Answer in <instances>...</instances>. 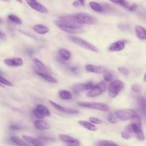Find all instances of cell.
Wrapping results in <instances>:
<instances>
[{"mask_svg": "<svg viewBox=\"0 0 146 146\" xmlns=\"http://www.w3.org/2000/svg\"><path fill=\"white\" fill-rule=\"evenodd\" d=\"M56 26L63 31L71 34L83 33V25L79 23L74 15H66L60 17L58 20L55 21Z\"/></svg>", "mask_w": 146, "mask_h": 146, "instance_id": "cell-1", "label": "cell"}, {"mask_svg": "<svg viewBox=\"0 0 146 146\" xmlns=\"http://www.w3.org/2000/svg\"><path fill=\"white\" fill-rule=\"evenodd\" d=\"M125 130L130 133H135L137 138L140 140L143 141L145 139V136L141 129V120L137 115L132 119L131 123L125 127Z\"/></svg>", "mask_w": 146, "mask_h": 146, "instance_id": "cell-2", "label": "cell"}, {"mask_svg": "<svg viewBox=\"0 0 146 146\" xmlns=\"http://www.w3.org/2000/svg\"><path fill=\"white\" fill-rule=\"evenodd\" d=\"M124 84L120 80L112 81L108 87V93L110 98H116L120 92L124 88Z\"/></svg>", "mask_w": 146, "mask_h": 146, "instance_id": "cell-3", "label": "cell"}, {"mask_svg": "<svg viewBox=\"0 0 146 146\" xmlns=\"http://www.w3.org/2000/svg\"><path fill=\"white\" fill-rule=\"evenodd\" d=\"M70 39L74 43H75V44L79 45V46L86 48L88 50L95 52H99V49L95 46L94 44H92V43L88 42V41L77 37V36H70Z\"/></svg>", "mask_w": 146, "mask_h": 146, "instance_id": "cell-4", "label": "cell"}, {"mask_svg": "<svg viewBox=\"0 0 146 146\" xmlns=\"http://www.w3.org/2000/svg\"><path fill=\"white\" fill-rule=\"evenodd\" d=\"M74 16L78 21L83 25H94L98 21L97 19L95 17L87 13H79L75 14Z\"/></svg>", "mask_w": 146, "mask_h": 146, "instance_id": "cell-5", "label": "cell"}, {"mask_svg": "<svg viewBox=\"0 0 146 146\" xmlns=\"http://www.w3.org/2000/svg\"><path fill=\"white\" fill-rule=\"evenodd\" d=\"M115 113L117 118L124 121L131 120L137 115L136 112L132 109L118 110L115 112Z\"/></svg>", "mask_w": 146, "mask_h": 146, "instance_id": "cell-6", "label": "cell"}, {"mask_svg": "<svg viewBox=\"0 0 146 146\" xmlns=\"http://www.w3.org/2000/svg\"><path fill=\"white\" fill-rule=\"evenodd\" d=\"M107 88L106 83L104 82H101L95 86L86 93V96L90 98L96 97L101 95Z\"/></svg>", "mask_w": 146, "mask_h": 146, "instance_id": "cell-7", "label": "cell"}, {"mask_svg": "<svg viewBox=\"0 0 146 146\" xmlns=\"http://www.w3.org/2000/svg\"><path fill=\"white\" fill-rule=\"evenodd\" d=\"M78 105L82 107L95 109L102 111H108L110 110V107L103 103L96 102H79Z\"/></svg>", "mask_w": 146, "mask_h": 146, "instance_id": "cell-8", "label": "cell"}, {"mask_svg": "<svg viewBox=\"0 0 146 146\" xmlns=\"http://www.w3.org/2000/svg\"><path fill=\"white\" fill-rule=\"evenodd\" d=\"M27 3L34 10L41 13H47L48 9L43 6L42 4L39 3L36 0H26Z\"/></svg>", "mask_w": 146, "mask_h": 146, "instance_id": "cell-9", "label": "cell"}, {"mask_svg": "<svg viewBox=\"0 0 146 146\" xmlns=\"http://www.w3.org/2000/svg\"><path fill=\"white\" fill-rule=\"evenodd\" d=\"M59 137L62 141L70 145H79L80 144L78 140L68 135L60 134Z\"/></svg>", "mask_w": 146, "mask_h": 146, "instance_id": "cell-10", "label": "cell"}, {"mask_svg": "<svg viewBox=\"0 0 146 146\" xmlns=\"http://www.w3.org/2000/svg\"><path fill=\"white\" fill-rule=\"evenodd\" d=\"M49 103L53 106L56 109H57L58 110H59V111L63 112H65L67 113H69V114H76L78 113H79V111L76 110H74V109H70V108H66L64 107L61 106L60 105L52 102V100H49Z\"/></svg>", "mask_w": 146, "mask_h": 146, "instance_id": "cell-11", "label": "cell"}, {"mask_svg": "<svg viewBox=\"0 0 146 146\" xmlns=\"http://www.w3.org/2000/svg\"><path fill=\"white\" fill-rule=\"evenodd\" d=\"M4 62L7 66L11 67H20L23 64V61L21 58H13L5 59Z\"/></svg>", "mask_w": 146, "mask_h": 146, "instance_id": "cell-12", "label": "cell"}, {"mask_svg": "<svg viewBox=\"0 0 146 146\" xmlns=\"http://www.w3.org/2000/svg\"><path fill=\"white\" fill-rule=\"evenodd\" d=\"M125 42L123 40H117L112 43L109 47V50L111 51H120L125 48Z\"/></svg>", "mask_w": 146, "mask_h": 146, "instance_id": "cell-13", "label": "cell"}, {"mask_svg": "<svg viewBox=\"0 0 146 146\" xmlns=\"http://www.w3.org/2000/svg\"><path fill=\"white\" fill-rule=\"evenodd\" d=\"M85 68L88 72L96 74H103L105 71H106V69L102 66H97L90 64H86Z\"/></svg>", "mask_w": 146, "mask_h": 146, "instance_id": "cell-14", "label": "cell"}, {"mask_svg": "<svg viewBox=\"0 0 146 146\" xmlns=\"http://www.w3.org/2000/svg\"><path fill=\"white\" fill-rule=\"evenodd\" d=\"M138 108L140 113L146 117V98L143 96H140L137 99Z\"/></svg>", "mask_w": 146, "mask_h": 146, "instance_id": "cell-15", "label": "cell"}, {"mask_svg": "<svg viewBox=\"0 0 146 146\" xmlns=\"http://www.w3.org/2000/svg\"><path fill=\"white\" fill-rule=\"evenodd\" d=\"M35 127L40 131H46L50 129V125L46 121L42 120H36L34 121Z\"/></svg>", "mask_w": 146, "mask_h": 146, "instance_id": "cell-16", "label": "cell"}, {"mask_svg": "<svg viewBox=\"0 0 146 146\" xmlns=\"http://www.w3.org/2000/svg\"><path fill=\"white\" fill-rule=\"evenodd\" d=\"M136 36L141 40H146V29L141 26L137 25L135 27Z\"/></svg>", "mask_w": 146, "mask_h": 146, "instance_id": "cell-17", "label": "cell"}, {"mask_svg": "<svg viewBox=\"0 0 146 146\" xmlns=\"http://www.w3.org/2000/svg\"><path fill=\"white\" fill-rule=\"evenodd\" d=\"M23 139L27 143H29L31 145H35V146H40V145H43V144L42 143V142L38 140V139H36L34 137H33L31 136H27V135H23L22 136Z\"/></svg>", "mask_w": 146, "mask_h": 146, "instance_id": "cell-18", "label": "cell"}, {"mask_svg": "<svg viewBox=\"0 0 146 146\" xmlns=\"http://www.w3.org/2000/svg\"><path fill=\"white\" fill-rule=\"evenodd\" d=\"M33 30L36 33L39 34H42V35L47 33L50 30L48 27L40 24H37L34 25L33 27Z\"/></svg>", "mask_w": 146, "mask_h": 146, "instance_id": "cell-19", "label": "cell"}, {"mask_svg": "<svg viewBox=\"0 0 146 146\" xmlns=\"http://www.w3.org/2000/svg\"><path fill=\"white\" fill-rule=\"evenodd\" d=\"M78 123L80 125H81L82 126H83V127H84L85 128L89 131H96L98 130L97 127L95 126L94 124H92V123H91V121L89 122L86 120H79Z\"/></svg>", "mask_w": 146, "mask_h": 146, "instance_id": "cell-20", "label": "cell"}, {"mask_svg": "<svg viewBox=\"0 0 146 146\" xmlns=\"http://www.w3.org/2000/svg\"><path fill=\"white\" fill-rule=\"evenodd\" d=\"M73 92L75 94L78 95L80 94V92L87 90L86 83H77L74 85L72 88Z\"/></svg>", "mask_w": 146, "mask_h": 146, "instance_id": "cell-21", "label": "cell"}, {"mask_svg": "<svg viewBox=\"0 0 146 146\" xmlns=\"http://www.w3.org/2000/svg\"><path fill=\"white\" fill-rule=\"evenodd\" d=\"M36 73L39 76H40L42 78H43V79H44L45 80H46L50 83H57V80L54 78L52 77L51 76H50L48 74H44V73H43L41 72H39V71H36Z\"/></svg>", "mask_w": 146, "mask_h": 146, "instance_id": "cell-22", "label": "cell"}, {"mask_svg": "<svg viewBox=\"0 0 146 146\" xmlns=\"http://www.w3.org/2000/svg\"><path fill=\"white\" fill-rule=\"evenodd\" d=\"M59 54L60 55V57L64 60H68L71 58V53L70 52L64 48H61L58 51Z\"/></svg>", "mask_w": 146, "mask_h": 146, "instance_id": "cell-23", "label": "cell"}, {"mask_svg": "<svg viewBox=\"0 0 146 146\" xmlns=\"http://www.w3.org/2000/svg\"><path fill=\"white\" fill-rule=\"evenodd\" d=\"M37 110H38L39 112H40L44 116H50V112L48 110V109L44 106L42 104H38L36 105V107L35 108Z\"/></svg>", "mask_w": 146, "mask_h": 146, "instance_id": "cell-24", "label": "cell"}, {"mask_svg": "<svg viewBox=\"0 0 146 146\" xmlns=\"http://www.w3.org/2000/svg\"><path fill=\"white\" fill-rule=\"evenodd\" d=\"M89 6L93 10L96 12H102L103 10V6L99 3H98L95 2H90L89 3Z\"/></svg>", "mask_w": 146, "mask_h": 146, "instance_id": "cell-25", "label": "cell"}, {"mask_svg": "<svg viewBox=\"0 0 146 146\" xmlns=\"http://www.w3.org/2000/svg\"><path fill=\"white\" fill-rule=\"evenodd\" d=\"M59 96L63 100H70L72 98L71 94L67 90H61L59 92Z\"/></svg>", "mask_w": 146, "mask_h": 146, "instance_id": "cell-26", "label": "cell"}, {"mask_svg": "<svg viewBox=\"0 0 146 146\" xmlns=\"http://www.w3.org/2000/svg\"><path fill=\"white\" fill-rule=\"evenodd\" d=\"M10 140L13 143H14L15 144H16L17 145H21V146L29 145V144L27 143H26V141H24L23 140H22L20 138L15 137V136H11L10 137Z\"/></svg>", "mask_w": 146, "mask_h": 146, "instance_id": "cell-27", "label": "cell"}, {"mask_svg": "<svg viewBox=\"0 0 146 146\" xmlns=\"http://www.w3.org/2000/svg\"><path fill=\"white\" fill-rule=\"evenodd\" d=\"M33 61H34V63H35V64L36 66V67L38 68H39L40 70L43 71H46V72L47 71V68L46 67L44 64L41 61H40L39 59L34 58Z\"/></svg>", "mask_w": 146, "mask_h": 146, "instance_id": "cell-28", "label": "cell"}, {"mask_svg": "<svg viewBox=\"0 0 146 146\" xmlns=\"http://www.w3.org/2000/svg\"><path fill=\"white\" fill-rule=\"evenodd\" d=\"M7 18L10 21H11V22H14L16 24L21 25L22 23V22L21 19L19 17H18L17 16H16L15 15L10 14V15H8Z\"/></svg>", "mask_w": 146, "mask_h": 146, "instance_id": "cell-29", "label": "cell"}, {"mask_svg": "<svg viewBox=\"0 0 146 146\" xmlns=\"http://www.w3.org/2000/svg\"><path fill=\"white\" fill-rule=\"evenodd\" d=\"M109 1H110L111 2H112L114 3L121 5V6H123L124 7L127 8V9H128L129 7V5L128 3L125 0H109Z\"/></svg>", "mask_w": 146, "mask_h": 146, "instance_id": "cell-30", "label": "cell"}, {"mask_svg": "<svg viewBox=\"0 0 146 146\" xmlns=\"http://www.w3.org/2000/svg\"><path fill=\"white\" fill-rule=\"evenodd\" d=\"M97 145H118L117 144L115 143L113 141L111 140H100L98 142Z\"/></svg>", "mask_w": 146, "mask_h": 146, "instance_id": "cell-31", "label": "cell"}, {"mask_svg": "<svg viewBox=\"0 0 146 146\" xmlns=\"http://www.w3.org/2000/svg\"><path fill=\"white\" fill-rule=\"evenodd\" d=\"M3 85H6L9 87H11L13 86V84L10 82H9L0 75V86L3 87Z\"/></svg>", "mask_w": 146, "mask_h": 146, "instance_id": "cell-32", "label": "cell"}, {"mask_svg": "<svg viewBox=\"0 0 146 146\" xmlns=\"http://www.w3.org/2000/svg\"><path fill=\"white\" fill-rule=\"evenodd\" d=\"M103 74L104 79L107 82H111L112 80V79L113 78V75L111 72H110L108 71H107V70L105 71Z\"/></svg>", "mask_w": 146, "mask_h": 146, "instance_id": "cell-33", "label": "cell"}, {"mask_svg": "<svg viewBox=\"0 0 146 146\" xmlns=\"http://www.w3.org/2000/svg\"><path fill=\"white\" fill-rule=\"evenodd\" d=\"M118 71L122 74L123 75H124V76H128L129 75V70L124 67H120L118 68Z\"/></svg>", "mask_w": 146, "mask_h": 146, "instance_id": "cell-34", "label": "cell"}, {"mask_svg": "<svg viewBox=\"0 0 146 146\" xmlns=\"http://www.w3.org/2000/svg\"><path fill=\"white\" fill-rule=\"evenodd\" d=\"M90 121L94 123V124H100L101 123H102V120L96 117H94V116H91L90 117Z\"/></svg>", "mask_w": 146, "mask_h": 146, "instance_id": "cell-35", "label": "cell"}, {"mask_svg": "<svg viewBox=\"0 0 146 146\" xmlns=\"http://www.w3.org/2000/svg\"><path fill=\"white\" fill-rule=\"evenodd\" d=\"M121 135L122 138H123L124 139H129L132 136V133H130L125 130L122 131Z\"/></svg>", "mask_w": 146, "mask_h": 146, "instance_id": "cell-36", "label": "cell"}, {"mask_svg": "<svg viewBox=\"0 0 146 146\" xmlns=\"http://www.w3.org/2000/svg\"><path fill=\"white\" fill-rule=\"evenodd\" d=\"M108 120L111 124H115L116 123V117L111 113H109L108 115Z\"/></svg>", "mask_w": 146, "mask_h": 146, "instance_id": "cell-37", "label": "cell"}, {"mask_svg": "<svg viewBox=\"0 0 146 146\" xmlns=\"http://www.w3.org/2000/svg\"><path fill=\"white\" fill-rule=\"evenodd\" d=\"M33 113L34 115L38 118H39V119H43L44 116L40 112H39L38 110H37L36 108H35L34 110H33Z\"/></svg>", "mask_w": 146, "mask_h": 146, "instance_id": "cell-38", "label": "cell"}, {"mask_svg": "<svg viewBox=\"0 0 146 146\" xmlns=\"http://www.w3.org/2000/svg\"><path fill=\"white\" fill-rule=\"evenodd\" d=\"M131 89L135 91V92H139L141 90V88L140 87L139 85L137 84H133L131 87Z\"/></svg>", "mask_w": 146, "mask_h": 146, "instance_id": "cell-39", "label": "cell"}, {"mask_svg": "<svg viewBox=\"0 0 146 146\" xmlns=\"http://www.w3.org/2000/svg\"><path fill=\"white\" fill-rule=\"evenodd\" d=\"M9 128L11 129V130H13V131H19V130H21V127H19V125H16V124H11Z\"/></svg>", "mask_w": 146, "mask_h": 146, "instance_id": "cell-40", "label": "cell"}, {"mask_svg": "<svg viewBox=\"0 0 146 146\" xmlns=\"http://www.w3.org/2000/svg\"><path fill=\"white\" fill-rule=\"evenodd\" d=\"M137 7H138V6H137V5L136 3H133L132 5H131L129 6V7L128 10H129V11H135V10H136V9L137 8Z\"/></svg>", "mask_w": 146, "mask_h": 146, "instance_id": "cell-41", "label": "cell"}, {"mask_svg": "<svg viewBox=\"0 0 146 146\" xmlns=\"http://www.w3.org/2000/svg\"><path fill=\"white\" fill-rule=\"evenodd\" d=\"M0 39L2 40H6L7 39L6 35L2 31L0 30Z\"/></svg>", "mask_w": 146, "mask_h": 146, "instance_id": "cell-42", "label": "cell"}, {"mask_svg": "<svg viewBox=\"0 0 146 146\" xmlns=\"http://www.w3.org/2000/svg\"><path fill=\"white\" fill-rule=\"evenodd\" d=\"M70 70H71L72 72L75 73V74H78V73L79 72V68H78V67H76V66H72V67H71L70 68Z\"/></svg>", "mask_w": 146, "mask_h": 146, "instance_id": "cell-43", "label": "cell"}, {"mask_svg": "<svg viewBox=\"0 0 146 146\" xmlns=\"http://www.w3.org/2000/svg\"><path fill=\"white\" fill-rule=\"evenodd\" d=\"M73 5L75 7H79L80 6V3L78 2V1H74L73 2Z\"/></svg>", "mask_w": 146, "mask_h": 146, "instance_id": "cell-44", "label": "cell"}, {"mask_svg": "<svg viewBox=\"0 0 146 146\" xmlns=\"http://www.w3.org/2000/svg\"><path fill=\"white\" fill-rule=\"evenodd\" d=\"M79 1L82 6H84V0H79Z\"/></svg>", "mask_w": 146, "mask_h": 146, "instance_id": "cell-45", "label": "cell"}, {"mask_svg": "<svg viewBox=\"0 0 146 146\" xmlns=\"http://www.w3.org/2000/svg\"><path fill=\"white\" fill-rule=\"evenodd\" d=\"M143 80H144V82H146V72H145V74H144V77H143Z\"/></svg>", "mask_w": 146, "mask_h": 146, "instance_id": "cell-46", "label": "cell"}, {"mask_svg": "<svg viewBox=\"0 0 146 146\" xmlns=\"http://www.w3.org/2000/svg\"><path fill=\"white\" fill-rule=\"evenodd\" d=\"M16 1H17L18 2H19V3H22V0H16Z\"/></svg>", "mask_w": 146, "mask_h": 146, "instance_id": "cell-47", "label": "cell"}, {"mask_svg": "<svg viewBox=\"0 0 146 146\" xmlns=\"http://www.w3.org/2000/svg\"><path fill=\"white\" fill-rule=\"evenodd\" d=\"M2 1H4V2H9L10 0H2Z\"/></svg>", "mask_w": 146, "mask_h": 146, "instance_id": "cell-48", "label": "cell"}, {"mask_svg": "<svg viewBox=\"0 0 146 146\" xmlns=\"http://www.w3.org/2000/svg\"><path fill=\"white\" fill-rule=\"evenodd\" d=\"M2 23V20L1 19H0V24Z\"/></svg>", "mask_w": 146, "mask_h": 146, "instance_id": "cell-49", "label": "cell"}]
</instances>
